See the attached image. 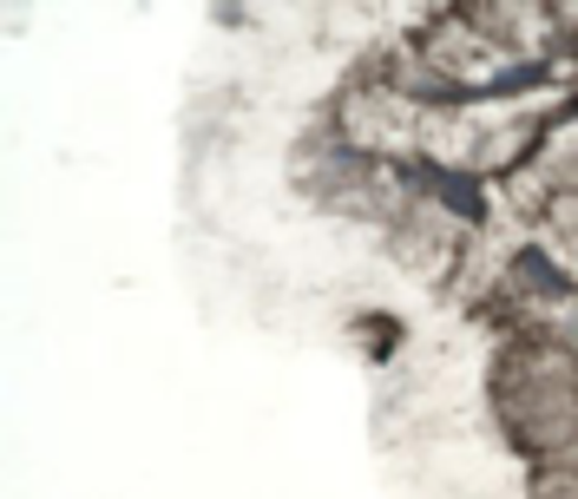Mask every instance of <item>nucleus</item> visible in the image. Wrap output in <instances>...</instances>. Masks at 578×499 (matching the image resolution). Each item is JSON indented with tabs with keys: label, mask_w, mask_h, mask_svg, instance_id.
<instances>
[{
	"label": "nucleus",
	"mask_w": 578,
	"mask_h": 499,
	"mask_svg": "<svg viewBox=\"0 0 578 499\" xmlns=\"http://www.w3.org/2000/svg\"><path fill=\"white\" fill-rule=\"evenodd\" d=\"M512 277H519V289H532V296H578V277H566L539 243H519L512 250Z\"/></svg>",
	"instance_id": "obj_1"
},
{
	"label": "nucleus",
	"mask_w": 578,
	"mask_h": 499,
	"mask_svg": "<svg viewBox=\"0 0 578 499\" xmlns=\"http://www.w3.org/2000/svg\"><path fill=\"white\" fill-rule=\"evenodd\" d=\"M434 198L460 217V223H487V191H480L474 171H440V178H434Z\"/></svg>",
	"instance_id": "obj_2"
},
{
	"label": "nucleus",
	"mask_w": 578,
	"mask_h": 499,
	"mask_svg": "<svg viewBox=\"0 0 578 499\" xmlns=\"http://www.w3.org/2000/svg\"><path fill=\"white\" fill-rule=\"evenodd\" d=\"M552 79V60H512L506 72H494L487 79V92L494 99H506V92H532V86H546Z\"/></svg>",
	"instance_id": "obj_3"
},
{
	"label": "nucleus",
	"mask_w": 578,
	"mask_h": 499,
	"mask_svg": "<svg viewBox=\"0 0 578 499\" xmlns=\"http://www.w3.org/2000/svg\"><path fill=\"white\" fill-rule=\"evenodd\" d=\"M552 237L578 250V191H559V198H552Z\"/></svg>",
	"instance_id": "obj_4"
}]
</instances>
